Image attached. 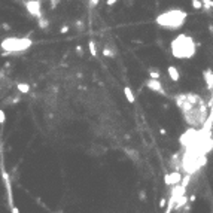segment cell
Returning <instances> with one entry per match:
<instances>
[{
	"label": "cell",
	"instance_id": "cell-11",
	"mask_svg": "<svg viewBox=\"0 0 213 213\" xmlns=\"http://www.w3.org/2000/svg\"><path fill=\"white\" fill-rule=\"evenodd\" d=\"M170 180H172V185H178L179 182H180V174L178 172L170 174Z\"/></svg>",
	"mask_w": 213,
	"mask_h": 213
},
{
	"label": "cell",
	"instance_id": "cell-1",
	"mask_svg": "<svg viewBox=\"0 0 213 213\" xmlns=\"http://www.w3.org/2000/svg\"><path fill=\"white\" fill-rule=\"evenodd\" d=\"M172 54L176 58H191L195 55V43L194 39L186 35H179L172 42Z\"/></svg>",
	"mask_w": 213,
	"mask_h": 213
},
{
	"label": "cell",
	"instance_id": "cell-7",
	"mask_svg": "<svg viewBox=\"0 0 213 213\" xmlns=\"http://www.w3.org/2000/svg\"><path fill=\"white\" fill-rule=\"evenodd\" d=\"M124 94L127 97V100L130 102V103H134L136 102V97H134V92H133V89L130 87H124Z\"/></svg>",
	"mask_w": 213,
	"mask_h": 213
},
{
	"label": "cell",
	"instance_id": "cell-12",
	"mask_svg": "<svg viewBox=\"0 0 213 213\" xmlns=\"http://www.w3.org/2000/svg\"><path fill=\"white\" fill-rule=\"evenodd\" d=\"M37 24H39V27L40 28H46L48 27V20H46V18H43V15H42L40 18H37Z\"/></svg>",
	"mask_w": 213,
	"mask_h": 213
},
{
	"label": "cell",
	"instance_id": "cell-25",
	"mask_svg": "<svg viewBox=\"0 0 213 213\" xmlns=\"http://www.w3.org/2000/svg\"><path fill=\"white\" fill-rule=\"evenodd\" d=\"M12 213H20V210H18L15 206H12Z\"/></svg>",
	"mask_w": 213,
	"mask_h": 213
},
{
	"label": "cell",
	"instance_id": "cell-14",
	"mask_svg": "<svg viewBox=\"0 0 213 213\" xmlns=\"http://www.w3.org/2000/svg\"><path fill=\"white\" fill-rule=\"evenodd\" d=\"M191 5H192V7L194 9H197V11L203 9V3H201V0H191Z\"/></svg>",
	"mask_w": 213,
	"mask_h": 213
},
{
	"label": "cell",
	"instance_id": "cell-22",
	"mask_svg": "<svg viewBox=\"0 0 213 213\" xmlns=\"http://www.w3.org/2000/svg\"><path fill=\"white\" fill-rule=\"evenodd\" d=\"M89 5H91V6H97V5H98V0H89Z\"/></svg>",
	"mask_w": 213,
	"mask_h": 213
},
{
	"label": "cell",
	"instance_id": "cell-4",
	"mask_svg": "<svg viewBox=\"0 0 213 213\" xmlns=\"http://www.w3.org/2000/svg\"><path fill=\"white\" fill-rule=\"evenodd\" d=\"M24 6L27 9V12L35 18L42 17V2L40 0H26Z\"/></svg>",
	"mask_w": 213,
	"mask_h": 213
},
{
	"label": "cell",
	"instance_id": "cell-8",
	"mask_svg": "<svg viewBox=\"0 0 213 213\" xmlns=\"http://www.w3.org/2000/svg\"><path fill=\"white\" fill-rule=\"evenodd\" d=\"M15 87H17V89H18L20 92H22V94H27L28 91H30V85H28V83L18 82L17 85H15Z\"/></svg>",
	"mask_w": 213,
	"mask_h": 213
},
{
	"label": "cell",
	"instance_id": "cell-16",
	"mask_svg": "<svg viewBox=\"0 0 213 213\" xmlns=\"http://www.w3.org/2000/svg\"><path fill=\"white\" fill-rule=\"evenodd\" d=\"M5 122H6V115H5L3 109H0V125H3Z\"/></svg>",
	"mask_w": 213,
	"mask_h": 213
},
{
	"label": "cell",
	"instance_id": "cell-17",
	"mask_svg": "<svg viewBox=\"0 0 213 213\" xmlns=\"http://www.w3.org/2000/svg\"><path fill=\"white\" fill-rule=\"evenodd\" d=\"M127 154H130L131 158H133V159H137V158H139V154H137L136 151H127Z\"/></svg>",
	"mask_w": 213,
	"mask_h": 213
},
{
	"label": "cell",
	"instance_id": "cell-15",
	"mask_svg": "<svg viewBox=\"0 0 213 213\" xmlns=\"http://www.w3.org/2000/svg\"><path fill=\"white\" fill-rule=\"evenodd\" d=\"M201 3H203V7L207 9V11L213 7V0H201Z\"/></svg>",
	"mask_w": 213,
	"mask_h": 213
},
{
	"label": "cell",
	"instance_id": "cell-9",
	"mask_svg": "<svg viewBox=\"0 0 213 213\" xmlns=\"http://www.w3.org/2000/svg\"><path fill=\"white\" fill-rule=\"evenodd\" d=\"M88 51L92 57H97V46H96V42L92 40V39L88 42Z\"/></svg>",
	"mask_w": 213,
	"mask_h": 213
},
{
	"label": "cell",
	"instance_id": "cell-23",
	"mask_svg": "<svg viewBox=\"0 0 213 213\" xmlns=\"http://www.w3.org/2000/svg\"><path fill=\"white\" fill-rule=\"evenodd\" d=\"M159 207H165V198H163L159 201Z\"/></svg>",
	"mask_w": 213,
	"mask_h": 213
},
{
	"label": "cell",
	"instance_id": "cell-26",
	"mask_svg": "<svg viewBox=\"0 0 213 213\" xmlns=\"http://www.w3.org/2000/svg\"><path fill=\"white\" fill-rule=\"evenodd\" d=\"M2 27L5 28V30H9V28H11V27H9V26H7V24H3V26H2Z\"/></svg>",
	"mask_w": 213,
	"mask_h": 213
},
{
	"label": "cell",
	"instance_id": "cell-13",
	"mask_svg": "<svg viewBox=\"0 0 213 213\" xmlns=\"http://www.w3.org/2000/svg\"><path fill=\"white\" fill-rule=\"evenodd\" d=\"M103 55H104V57H107V58H109V57L112 58V57L115 55V52H113L109 46H104V48H103Z\"/></svg>",
	"mask_w": 213,
	"mask_h": 213
},
{
	"label": "cell",
	"instance_id": "cell-2",
	"mask_svg": "<svg viewBox=\"0 0 213 213\" xmlns=\"http://www.w3.org/2000/svg\"><path fill=\"white\" fill-rule=\"evenodd\" d=\"M186 17H188V14H186L185 11H182V9H170V11L161 14L157 18V24H159L161 27H164V28L176 30V28L183 26Z\"/></svg>",
	"mask_w": 213,
	"mask_h": 213
},
{
	"label": "cell",
	"instance_id": "cell-18",
	"mask_svg": "<svg viewBox=\"0 0 213 213\" xmlns=\"http://www.w3.org/2000/svg\"><path fill=\"white\" fill-rule=\"evenodd\" d=\"M164 180H165V183H167V185H172V180H170V174H165V176H164Z\"/></svg>",
	"mask_w": 213,
	"mask_h": 213
},
{
	"label": "cell",
	"instance_id": "cell-5",
	"mask_svg": "<svg viewBox=\"0 0 213 213\" xmlns=\"http://www.w3.org/2000/svg\"><path fill=\"white\" fill-rule=\"evenodd\" d=\"M146 87L151 89V91H155V92H158L161 96H165L164 87H163V83H161L159 79H152V78H149V79L146 81Z\"/></svg>",
	"mask_w": 213,
	"mask_h": 213
},
{
	"label": "cell",
	"instance_id": "cell-3",
	"mask_svg": "<svg viewBox=\"0 0 213 213\" xmlns=\"http://www.w3.org/2000/svg\"><path fill=\"white\" fill-rule=\"evenodd\" d=\"M31 45L33 40L30 37H6L5 40H2V49L5 51V55L27 51Z\"/></svg>",
	"mask_w": 213,
	"mask_h": 213
},
{
	"label": "cell",
	"instance_id": "cell-10",
	"mask_svg": "<svg viewBox=\"0 0 213 213\" xmlns=\"http://www.w3.org/2000/svg\"><path fill=\"white\" fill-rule=\"evenodd\" d=\"M149 78H152V79H159V78H161V72L157 69H149Z\"/></svg>",
	"mask_w": 213,
	"mask_h": 213
},
{
	"label": "cell",
	"instance_id": "cell-20",
	"mask_svg": "<svg viewBox=\"0 0 213 213\" xmlns=\"http://www.w3.org/2000/svg\"><path fill=\"white\" fill-rule=\"evenodd\" d=\"M60 31H61V33H67V31H69V26H63V27L60 28Z\"/></svg>",
	"mask_w": 213,
	"mask_h": 213
},
{
	"label": "cell",
	"instance_id": "cell-6",
	"mask_svg": "<svg viewBox=\"0 0 213 213\" xmlns=\"http://www.w3.org/2000/svg\"><path fill=\"white\" fill-rule=\"evenodd\" d=\"M167 73H168L170 81H173V82H179V79H180V73H179V70L176 69L174 66H168V67H167Z\"/></svg>",
	"mask_w": 213,
	"mask_h": 213
},
{
	"label": "cell",
	"instance_id": "cell-19",
	"mask_svg": "<svg viewBox=\"0 0 213 213\" xmlns=\"http://www.w3.org/2000/svg\"><path fill=\"white\" fill-rule=\"evenodd\" d=\"M116 2L118 0H106V5H107V6H113Z\"/></svg>",
	"mask_w": 213,
	"mask_h": 213
},
{
	"label": "cell",
	"instance_id": "cell-21",
	"mask_svg": "<svg viewBox=\"0 0 213 213\" xmlns=\"http://www.w3.org/2000/svg\"><path fill=\"white\" fill-rule=\"evenodd\" d=\"M58 2H60V0H51V7H52V9H54V7H57Z\"/></svg>",
	"mask_w": 213,
	"mask_h": 213
},
{
	"label": "cell",
	"instance_id": "cell-24",
	"mask_svg": "<svg viewBox=\"0 0 213 213\" xmlns=\"http://www.w3.org/2000/svg\"><path fill=\"white\" fill-rule=\"evenodd\" d=\"M76 52H78V54H82V46H76Z\"/></svg>",
	"mask_w": 213,
	"mask_h": 213
},
{
	"label": "cell",
	"instance_id": "cell-27",
	"mask_svg": "<svg viewBox=\"0 0 213 213\" xmlns=\"http://www.w3.org/2000/svg\"><path fill=\"white\" fill-rule=\"evenodd\" d=\"M140 200H144V192H140Z\"/></svg>",
	"mask_w": 213,
	"mask_h": 213
}]
</instances>
